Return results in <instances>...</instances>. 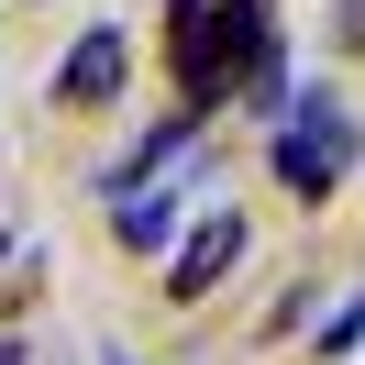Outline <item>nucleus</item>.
Masks as SVG:
<instances>
[{
    "instance_id": "1a4fd4ad",
    "label": "nucleus",
    "mask_w": 365,
    "mask_h": 365,
    "mask_svg": "<svg viewBox=\"0 0 365 365\" xmlns=\"http://www.w3.org/2000/svg\"><path fill=\"white\" fill-rule=\"evenodd\" d=\"M0 255H11V232H0Z\"/></svg>"
},
{
    "instance_id": "6e6552de",
    "label": "nucleus",
    "mask_w": 365,
    "mask_h": 365,
    "mask_svg": "<svg viewBox=\"0 0 365 365\" xmlns=\"http://www.w3.org/2000/svg\"><path fill=\"white\" fill-rule=\"evenodd\" d=\"M166 11H200V0H166Z\"/></svg>"
},
{
    "instance_id": "39448f33",
    "label": "nucleus",
    "mask_w": 365,
    "mask_h": 365,
    "mask_svg": "<svg viewBox=\"0 0 365 365\" xmlns=\"http://www.w3.org/2000/svg\"><path fill=\"white\" fill-rule=\"evenodd\" d=\"M111 232H122L133 255H155L166 232H178V188H133V200H111Z\"/></svg>"
},
{
    "instance_id": "0eeeda50",
    "label": "nucleus",
    "mask_w": 365,
    "mask_h": 365,
    "mask_svg": "<svg viewBox=\"0 0 365 365\" xmlns=\"http://www.w3.org/2000/svg\"><path fill=\"white\" fill-rule=\"evenodd\" d=\"M332 45H343V56H365V0H343V11H332Z\"/></svg>"
},
{
    "instance_id": "f257e3e1",
    "label": "nucleus",
    "mask_w": 365,
    "mask_h": 365,
    "mask_svg": "<svg viewBox=\"0 0 365 365\" xmlns=\"http://www.w3.org/2000/svg\"><path fill=\"white\" fill-rule=\"evenodd\" d=\"M354 155H365L354 111H343L332 89H299V100H288V122H277V188H288V200H321V188L354 178Z\"/></svg>"
},
{
    "instance_id": "423d86ee",
    "label": "nucleus",
    "mask_w": 365,
    "mask_h": 365,
    "mask_svg": "<svg viewBox=\"0 0 365 365\" xmlns=\"http://www.w3.org/2000/svg\"><path fill=\"white\" fill-rule=\"evenodd\" d=\"M354 343H365V299H343V310H332V321H321V343H310V354H321V365H332V354H354Z\"/></svg>"
},
{
    "instance_id": "20e7f679",
    "label": "nucleus",
    "mask_w": 365,
    "mask_h": 365,
    "mask_svg": "<svg viewBox=\"0 0 365 365\" xmlns=\"http://www.w3.org/2000/svg\"><path fill=\"white\" fill-rule=\"evenodd\" d=\"M166 155H188V122H155V133H144V144H133V155H122V166H100V200H133V188L155 178Z\"/></svg>"
},
{
    "instance_id": "9d476101",
    "label": "nucleus",
    "mask_w": 365,
    "mask_h": 365,
    "mask_svg": "<svg viewBox=\"0 0 365 365\" xmlns=\"http://www.w3.org/2000/svg\"><path fill=\"white\" fill-rule=\"evenodd\" d=\"M111 365H133V354H111Z\"/></svg>"
},
{
    "instance_id": "7ed1b4c3",
    "label": "nucleus",
    "mask_w": 365,
    "mask_h": 365,
    "mask_svg": "<svg viewBox=\"0 0 365 365\" xmlns=\"http://www.w3.org/2000/svg\"><path fill=\"white\" fill-rule=\"evenodd\" d=\"M56 89H67L78 111H111V100H122V34H111V23H100V34H78V45H67V67H56Z\"/></svg>"
},
{
    "instance_id": "f03ea898",
    "label": "nucleus",
    "mask_w": 365,
    "mask_h": 365,
    "mask_svg": "<svg viewBox=\"0 0 365 365\" xmlns=\"http://www.w3.org/2000/svg\"><path fill=\"white\" fill-rule=\"evenodd\" d=\"M232 266H244V210H210V222H200V232L178 244V266H166V288H178V299H210V288H222Z\"/></svg>"
}]
</instances>
